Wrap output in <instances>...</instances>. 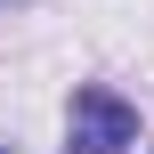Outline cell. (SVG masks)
<instances>
[{
  "instance_id": "1",
  "label": "cell",
  "mask_w": 154,
  "mask_h": 154,
  "mask_svg": "<svg viewBox=\"0 0 154 154\" xmlns=\"http://www.w3.org/2000/svg\"><path fill=\"white\" fill-rule=\"evenodd\" d=\"M138 146V106L106 81H81L65 106V154H130Z\"/></svg>"
},
{
  "instance_id": "3",
  "label": "cell",
  "mask_w": 154,
  "mask_h": 154,
  "mask_svg": "<svg viewBox=\"0 0 154 154\" xmlns=\"http://www.w3.org/2000/svg\"><path fill=\"white\" fill-rule=\"evenodd\" d=\"M0 154H16V138H0Z\"/></svg>"
},
{
  "instance_id": "2",
  "label": "cell",
  "mask_w": 154,
  "mask_h": 154,
  "mask_svg": "<svg viewBox=\"0 0 154 154\" xmlns=\"http://www.w3.org/2000/svg\"><path fill=\"white\" fill-rule=\"evenodd\" d=\"M16 8H32V0H0V16H16Z\"/></svg>"
},
{
  "instance_id": "4",
  "label": "cell",
  "mask_w": 154,
  "mask_h": 154,
  "mask_svg": "<svg viewBox=\"0 0 154 154\" xmlns=\"http://www.w3.org/2000/svg\"><path fill=\"white\" fill-rule=\"evenodd\" d=\"M146 154H154V146H146Z\"/></svg>"
}]
</instances>
